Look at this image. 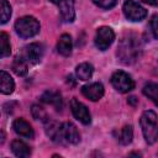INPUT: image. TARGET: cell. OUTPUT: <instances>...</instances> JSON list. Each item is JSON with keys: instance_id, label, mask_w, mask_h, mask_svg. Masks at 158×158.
<instances>
[{"instance_id": "7", "label": "cell", "mask_w": 158, "mask_h": 158, "mask_svg": "<svg viewBox=\"0 0 158 158\" xmlns=\"http://www.w3.org/2000/svg\"><path fill=\"white\" fill-rule=\"evenodd\" d=\"M70 109H72V112L74 115V117L77 120H79L81 123L84 125H89L90 121H91V116H90V112L88 110V107L80 102L79 100H77L75 98L70 100Z\"/></svg>"}, {"instance_id": "27", "label": "cell", "mask_w": 158, "mask_h": 158, "mask_svg": "<svg viewBox=\"0 0 158 158\" xmlns=\"http://www.w3.org/2000/svg\"><path fill=\"white\" fill-rule=\"evenodd\" d=\"M142 1L148 5H152V6H158V0H142Z\"/></svg>"}, {"instance_id": "4", "label": "cell", "mask_w": 158, "mask_h": 158, "mask_svg": "<svg viewBox=\"0 0 158 158\" xmlns=\"http://www.w3.org/2000/svg\"><path fill=\"white\" fill-rule=\"evenodd\" d=\"M111 84L120 93H128L135 88V81L131 78V75H128L122 70H117L112 74Z\"/></svg>"}, {"instance_id": "26", "label": "cell", "mask_w": 158, "mask_h": 158, "mask_svg": "<svg viewBox=\"0 0 158 158\" xmlns=\"http://www.w3.org/2000/svg\"><path fill=\"white\" fill-rule=\"evenodd\" d=\"M151 30L156 38H158V14L153 15L151 19Z\"/></svg>"}, {"instance_id": "18", "label": "cell", "mask_w": 158, "mask_h": 158, "mask_svg": "<svg viewBox=\"0 0 158 158\" xmlns=\"http://www.w3.org/2000/svg\"><path fill=\"white\" fill-rule=\"evenodd\" d=\"M94 73V68L90 63H80L75 68V74L80 80H89Z\"/></svg>"}, {"instance_id": "10", "label": "cell", "mask_w": 158, "mask_h": 158, "mask_svg": "<svg viewBox=\"0 0 158 158\" xmlns=\"http://www.w3.org/2000/svg\"><path fill=\"white\" fill-rule=\"evenodd\" d=\"M81 94L91 101H98L104 95V86L101 83H91L81 88Z\"/></svg>"}, {"instance_id": "8", "label": "cell", "mask_w": 158, "mask_h": 158, "mask_svg": "<svg viewBox=\"0 0 158 158\" xmlns=\"http://www.w3.org/2000/svg\"><path fill=\"white\" fill-rule=\"evenodd\" d=\"M49 1L57 5L64 22H72L74 20L75 17L74 0H49Z\"/></svg>"}, {"instance_id": "13", "label": "cell", "mask_w": 158, "mask_h": 158, "mask_svg": "<svg viewBox=\"0 0 158 158\" xmlns=\"http://www.w3.org/2000/svg\"><path fill=\"white\" fill-rule=\"evenodd\" d=\"M62 132H63V139L72 143L77 144L80 141V135L77 130V127L72 122H64L62 123Z\"/></svg>"}, {"instance_id": "23", "label": "cell", "mask_w": 158, "mask_h": 158, "mask_svg": "<svg viewBox=\"0 0 158 158\" xmlns=\"http://www.w3.org/2000/svg\"><path fill=\"white\" fill-rule=\"evenodd\" d=\"M1 9V23H6L11 16V6L6 0H0Z\"/></svg>"}, {"instance_id": "25", "label": "cell", "mask_w": 158, "mask_h": 158, "mask_svg": "<svg viewBox=\"0 0 158 158\" xmlns=\"http://www.w3.org/2000/svg\"><path fill=\"white\" fill-rule=\"evenodd\" d=\"M93 2L101 9H112L116 5L117 0H93Z\"/></svg>"}, {"instance_id": "19", "label": "cell", "mask_w": 158, "mask_h": 158, "mask_svg": "<svg viewBox=\"0 0 158 158\" xmlns=\"http://www.w3.org/2000/svg\"><path fill=\"white\" fill-rule=\"evenodd\" d=\"M12 70L19 77H23L27 74V60L25 59L23 56L15 57V59L12 62Z\"/></svg>"}, {"instance_id": "6", "label": "cell", "mask_w": 158, "mask_h": 158, "mask_svg": "<svg viewBox=\"0 0 158 158\" xmlns=\"http://www.w3.org/2000/svg\"><path fill=\"white\" fill-rule=\"evenodd\" d=\"M114 40H115V33L110 27L101 26L100 28H98L96 35H95V46L100 51L107 49L114 42Z\"/></svg>"}, {"instance_id": "1", "label": "cell", "mask_w": 158, "mask_h": 158, "mask_svg": "<svg viewBox=\"0 0 158 158\" xmlns=\"http://www.w3.org/2000/svg\"><path fill=\"white\" fill-rule=\"evenodd\" d=\"M141 42L135 35H127L123 37L118 44L117 56L125 64L135 63L141 54Z\"/></svg>"}, {"instance_id": "24", "label": "cell", "mask_w": 158, "mask_h": 158, "mask_svg": "<svg viewBox=\"0 0 158 158\" xmlns=\"http://www.w3.org/2000/svg\"><path fill=\"white\" fill-rule=\"evenodd\" d=\"M31 111H32V116H33L36 120H42V121H47V120H48L46 111L43 110V107H41V106H38V105H33L32 109H31Z\"/></svg>"}, {"instance_id": "9", "label": "cell", "mask_w": 158, "mask_h": 158, "mask_svg": "<svg viewBox=\"0 0 158 158\" xmlns=\"http://www.w3.org/2000/svg\"><path fill=\"white\" fill-rule=\"evenodd\" d=\"M43 52H44V49H43V46L41 43H31V44L25 47L23 57L31 64H37L42 59Z\"/></svg>"}, {"instance_id": "17", "label": "cell", "mask_w": 158, "mask_h": 158, "mask_svg": "<svg viewBox=\"0 0 158 158\" xmlns=\"http://www.w3.org/2000/svg\"><path fill=\"white\" fill-rule=\"evenodd\" d=\"M11 151H12V153L16 157H20V158H26V157H28L31 154L30 147L25 142H22L20 139L12 141V143H11Z\"/></svg>"}, {"instance_id": "22", "label": "cell", "mask_w": 158, "mask_h": 158, "mask_svg": "<svg viewBox=\"0 0 158 158\" xmlns=\"http://www.w3.org/2000/svg\"><path fill=\"white\" fill-rule=\"evenodd\" d=\"M0 46H1V57L5 58V57L10 56V53H11V46H10L9 36L5 32H1L0 33Z\"/></svg>"}, {"instance_id": "11", "label": "cell", "mask_w": 158, "mask_h": 158, "mask_svg": "<svg viewBox=\"0 0 158 158\" xmlns=\"http://www.w3.org/2000/svg\"><path fill=\"white\" fill-rule=\"evenodd\" d=\"M46 133L54 142L64 141L63 139V132H62V123H59L57 121H53V120L46 121Z\"/></svg>"}, {"instance_id": "21", "label": "cell", "mask_w": 158, "mask_h": 158, "mask_svg": "<svg viewBox=\"0 0 158 158\" xmlns=\"http://www.w3.org/2000/svg\"><path fill=\"white\" fill-rule=\"evenodd\" d=\"M142 91H143V94L148 99H151L158 106V84H156V83H147L143 86Z\"/></svg>"}, {"instance_id": "3", "label": "cell", "mask_w": 158, "mask_h": 158, "mask_svg": "<svg viewBox=\"0 0 158 158\" xmlns=\"http://www.w3.org/2000/svg\"><path fill=\"white\" fill-rule=\"evenodd\" d=\"M15 31L22 38L33 37L40 32V22L33 16H22L15 22Z\"/></svg>"}, {"instance_id": "28", "label": "cell", "mask_w": 158, "mask_h": 158, "mask_svg": "<svg viewBox=\"0 0 158 158\" xmlns=\"http://www.w3.org/2000/svg\"><path fill=\"white\" fill-rule=\"evenodd\" d=\"M128 102H130V104H132V105H136L137 100H136V98H135V96H131V98L128 99Z\"/></svg>"}, {"instance_id": "12", "label": "cell", "mask_w": 158, "mask_h": 158, "mask_svg": "<svg viewBox=\"0 0 158 158\" xmlns=\"http://www.w3.org/2000/svg\"><path fill=\"white\" fill-rule=\"evenodd\" d=\"M12 128L21 137H25V138H28V139H32L35 137V133H33V130H32L31 125L27 121H25L23 118L15 120L14 123H12Z\"/></svg>"}, {"instance_id": "20", "label": "cell", "mask_w": 158, "mask_h": 158, "mask_svg": "<svg viewBox=\"0 0 158 158\" xmlns=\"http://www.w3.org/2000/svg\"><path fill=\"white\" fill-rule=\"evenodd\" d=\"M132 138H133V130H132V126L131 125H126L123 126L118 132H117V141L121 143V144H128L132 142Z\"/></svg>"}, {"instance_id": "2", "label": "cell", "mask_w": 158, "mask_h": 158, "mask_svg": "<svg viewBox=\"0 0 158 158\" xmlns=\"http://www.w3.org/2000/svg\"><path fill=\"white\" fill-rule=\"evenodd\" d=\"M139 123L146 142L148 144H153L158 138V117L156 112L152 110L144 111L141 116Z\"/></svg>"}, {"instance_id": "16", "label": "cell", "mask_w": 158, "mask_h": 158, "mask_svg": "<svg viewBox=\"0 0 158 158\" xmlns=\"http://www.w3.org/2000/svg\"><path fill=\"white\" fill-rule=\"evenodd\" d=\"M0 90L2 94H11L15 89V83L12 80V78L10 77L9 73H6L5 70L0 72Z\"/></svg>"}, {"instance_id": "15", "label": "cell", "mask_w": 158, "mask_h": 158, "mask_svg": "<svg viewBox=\"0 0 158 158\" xmlns=\"http://www.w3.org/2000/svg\"><path fill=\"white\" fill-rule=\"evenodd\" d=\"M72 47H73V43H72V37L67 33H63L59 40H58V43H57V49L58 52L62 54V56H69L72 53Z\"/></svg>"}, {"instance_id": "5", "label": "cell", "mask_w": 158, "mask_h": 158, "mask_svg": "<svg viewBox=\"0 0 158 158\" xmlns=\"http://www.w3.org/2000/svg\"><path fill=\"white\" fill-rule=\"evenodd\" d=\"M125 16L130 21H141L147 16L146 9H143L139 4H137L133 0H126L122 6Z\"/></svg>"}, {"instance_id": "14", "label": "cell", "mask_w": 158, "mask_h": 158, "mask_svg": "<svg viewBox=\"0 0 158 158\" xmlns=\"http://www.w3.org/2000/svg\"><path fill=\"white\" fill-rule=\"evenodd\" d=\"M41 100L46 104L53 105L57 110H60L63 106V101H62V95L58 91H53V90H47L46 93H43V95L41 96Z\"/></svg>"}]
</instances>
